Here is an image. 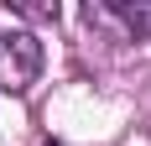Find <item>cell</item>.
Masks as SVG:
<instances>
[{
    "instance_id": "obj_1",
    "label": "cell",
    "mask_w": 151,
    "mask_h": 146,
    "mask_svg": "<svg viewBox=\"0 0 151 146\" xmlns=\"http://www.w3.org/2000/svg\"><path fill=\"white\" fill-rule=\"evenodd\" d=\"M37 73H42V42L31 31H5L0 37V89L21 94L37 84Z\"/></svg>"
},
{
    "instance_id": "obj_2",
    "label": "cell",
    "mask_w": 151,
    "mask_h": 146,
    "mask_svg": "<svg viewBox=\"0 0 151 146\" xmlns=\"http://www.w3.org/2000/svg\"><path fill=\"white\" fill-rule=\"evenodd\" d=\"M89 26L115 31L120 42H151V5H130V0H94L83 5Z\"/></svg>"
},
{
    "instance_id": "obj_3",
    "label": "cell",
    "mask_w": 151,
    "mask_h": 146,
    "mask_svg": "<svg viewBox=\"0 0 151 146\" xmlns=\"http://www.w3.org/2000/svg\"><path fill=\"white\" fill-rule=\"evenodd\" d=\"M11 11H16V16H31V21H58V0H52V5H31V0H16Z\"/></svg>"
}]
</instances>
